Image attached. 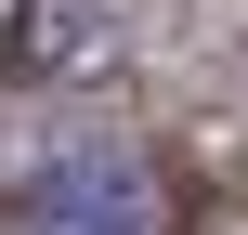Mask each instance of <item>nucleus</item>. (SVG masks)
<instances>
[{
  "mask_svg": "<svg viewBox=\"0 0 248 235\" xmlns=\"http://www.w3.org/2000/svg\"><path fill=\"white\" fill-rule=\"evenodd\" d=\"M26 235H157V183H144V157H52Z\"/></svg>",
  "mask_w": 248,
  "mask_h": 235,
  "instance_id": "f257e3e1",
  "label": "nucleus"
},
{
  "mask_svg": "<svg viewBox=\"0 0 248 235\" xmlns=\"http://www.w3.org/2000/svg\"><path fill=\"white\" fill-rule=\"evenodd\" d=\"M118 65V0H26L13 78H105Z\"/></svg>",
  "mask_w": 248,
  "mask_h": 235,
  "instance_id": "f03ea898",
  "label": "nucleus"
}]
</instances>
